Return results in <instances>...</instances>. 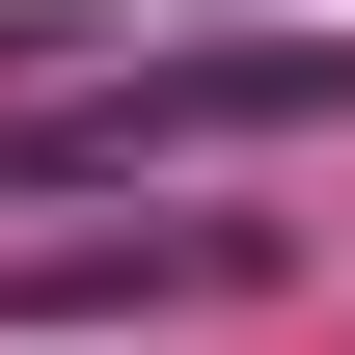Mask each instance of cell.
<instances>
[{
	"label": "cell",
	"instance_id": "1",
	"mask_svg": "<svg viewBox=\"0 0 355 355\" xmlns=\"http://www.w3.org/2000/svg\"><path fill=\"white\" fill-rule=\"evenodd\" d=\"M328 110H355V55L273 28V55H137L83 110H0V164H191V137H328Z\"/></svg>",
	"mask_w": 355,
	"mask_h": 355
}]
</instances>
